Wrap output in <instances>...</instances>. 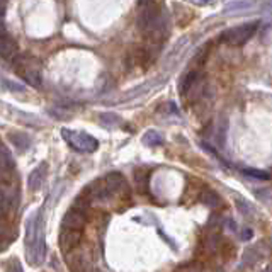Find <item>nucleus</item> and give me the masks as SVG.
<instances>
[{
	"mask_svg": "<svg viewBox=\"0 0 272 272\" xmlns=\"http://www.w3.org/2000/svg\"><path fill=\"white\" fill-rule=\"evenodd\" d=\"M5 231H7V221H5V216L0 214V237H2Z\"/></svg>",
	"mask_w": 272,
	"mask_h": 272,
	"instance_id": "26",
	"label": "nucleus"
},
{
	"mask_svg": "<svg viewBox=\"0 0 272 272\" xmlns=\"http://www.w3.org/2000/svg\"><path fill=\"white\" fill-rule=\"evenodd\" d=\"M243 258H245V264L254 265L255 262H257V258H258L257 250H255V248H247V250H245V254H243Z\"/></svg>",
	"mask_w": 272,
	"mask_h": 272,
	"instance_id": "22",
	"label": "nucleus"
},
{
	"mask_svg": "<svg viewBox=\"0 0 272 272\" xmlns=\"http://www.w3.org/2000/svg\"><path fill=\"white\" fill-rule=\"evenodd\" d=\"M258 26H260V22L255 21V22H247V24L237 26V28H231L221 34V41L231 46H242L254 38Z\"/></svg>",
	"mask_w": 272,
	"mask_h": 272,
	"instance_id": "4",
	"label": "nucleus"
},
{
	"mask_svg": "<svg viewBox=\"0 0 272 272\" xmlns=\"http://www.w3.org/2000/svg\"><path fill=\"white\" fill-rule=\"evenodd\" d=\"M82 240V231L78 230H63L60 235V247H61L63 254H68L74 250Z\"/></svg>",
	"mask_w": 272,
	"mask_h": 272,
	"instance_id": "8",
	"label": "nucleus"
},
{
	"mask_svg": "<svg viewBox=\"0 0 272 272\" xmlns=\"http://www.w3.org/2000/svg\"><path fill=\"white\" fill-rule=\"evenodd\" d=\"M136 24H138L140 31L148 32L150 36H164V14L160 11V5L151 4V2L140 4Z\"/></svg>",
	"mask_w": 272,
	"mask_h": 272,
	"instance_id": "2",
	"label": "nucleus"
},
{
	"mask_svg": "<svg viewBox=\"0 0 272 272\" xmlns=\"http://www.w3.org/2000/svg\"><path fill=\"white\" fill-rule=\"evenodd\" d=\"M0 174H2V170H0Z\"/></svg>",
	"mask_w": 272,
	"mask_h": 272,
	"instance_id": "32",
	"label": "nucleus"
},
{
	"mask_svg": "<svg viewBox=\"0 0 272 272\" xmlns=\"http://www.w3.org/2000/svg\"><path fill=\"white\" fill-rule=\"evenodd\" d=\"M92 272H102V271H92Z\"/></svg>",
	"mask_w": 272,
	"mask_h": 272,
	"instance_id": "31",
	"label": "nucleus"
},
{
	"mask_svg": "<svg viewBox=\"0 0 272 272\" xmlns=\"http://www.w3.org/2000/svg\"><path fill=\"white\" fill-rule=\"evenodd\" d=\"M5 7H7V5H5L4 2H0V19H4V14H5Z\"/></svg>",
	"mask_w": 272,
	"mask_h": 272,
	"instance_id": "29",
	"label": "nucleus"
},
{
	"mask_svg": "<svg viewBox=\"0 0 272 272\" xmlns=\"http://www.w3.org/2000/svg\"><path fill=\"white\" fill-rule=\"evenodd\" d=\"M4 85L9 89V91H12V92H24V91H26V87H24V85H21V84H15V82L7 80V78H5V80H4Z\"/></svg>",
	"mask_w": 272,
	"mask_h": 272,
	"instance_id": "23",
	"label": "nucleus"
},
{
	"mask_svg": "<svg viewBox=\"0 0 272 272\" xmlns=\"http://www.w3.org/2000/svg\"><path fill=\"white\" fill-rule=\"evenodd\" d=\"M68 262L72 264L75 272H84L89 269V260L84 257V255H75L74 258H68Z\"/></svg>",
	"mask_w": 272,
	"mask_h": 272,
	"instance_id": "19",
	"label": "nucleus"
},
{
	"mask_svg": "<svg viewBox=\"0 0 272 272\" xmlns=\"http://www.w3.org/2000/svg\"><path fill=\"white\" fill-rule=\"evenodd\" d=\"M19 202V189L17 184L12 181H0V214L5 216L14 211Z\"/></svg>",
	"mask_w": 272,
	"mask_h": 272,
	"instance_id": "5",
	"label": "nucleus"
},
{
	"mask_svg": "<svg viewBox=\"0 0 272 272\" xmlns=\"http://www.w3.org/2000/svg\"><path fill=\"white\" fill-rule=\"evenodd\" d=\"M26 254L31 265H39L46 255L43 208L36 210L26 221Z\"/></svg>",
	"mask_w": 272,
	"mask_h": 272,
	"instance_id": "1",
	"label": "nucleus"
},
{
	"mask_svg": "<svg viewBox=\"0 0 272 272\" xmlns=\"http://www.w3.org/2000/svg\"><path fill=\"white\" fill-rule=\"evenodd\" d=\"M17 51H19V46L14 39L9 38V36L0 38V58L11 60L17 55Z\"/></svg>",
	"mask_w": 272,
	"mask_h": 272,
	"instance_id": "11",
	"label": "nucleus"
},
{
	"mask_svg": "<svg viewBox=\"0 0 272 272\" xmlns=\"http://www.w3.org/2000/svg\"><path fill=\"white\" fill-rule=\"evenodd\" d=\"M242 172H243L245 175H248V177L252 179H260V181H269V174L264 170H258V168H242Z\"/></svg>",
	"mask_w": 272,
	"mask_h": 272,
	"instance_id": "20",
	"label": "nucleus"
},
{
	"mask_svg": "<svg viewBox=\"0 0 272 272\" xmlns=\"http://www.w3.org/2000/svg\"><path fill=\"white\" fill-rule=\"evenodd\" d=\"M238 210H240V213L242 214H245V216H254L255 214V210H254V206H252L250 202H247V201H238Z\"/></svg>",
	"mask_w": 272,
	"mask_h": 272,
	"instance_id": "21",
	"label": "nucleus"
},
{
	"mask_svg": "<svg viewBox=\"0 0 272 272\" xmlns=\"http://www.w3.org/2000/svg\"><path fill=\"white\" fill-rule=\"evenodd\" d=\"M4 36H7V29H5L4 19H0V38H4Z\"/></svg>",
	"mask_w": 272,
	"mask_h": 272,
	"instance_id": "27",
	"label": "nucleus"
},
{
	"mask_svg": "<svg viewBox=\"0 0 272 272\" xmlns=\"http://www.w3.org/2000/svg\"><path fill=\"white\" fill-rule=\"evenodd\" d=\"M11 141L21 151H24L29 147V138L26 135H22V133H11Z\"/></svg>",
	"mask_w": 272,
	"mask_h": 272,
	"instance_id": "18",
	"label": "nucleus"
},
{
	"mask_svg": "<svg viewBox=\"0 0 272 272\" xmlns=\"http://www.w3.org/2000/svg\"><path fill=\"white\" fill-rule=\"evenodd\" d=\"M99 119H101L102 126H106V128H116V126L121 124V118L114 112H102Z\"/></svg>",
	"mask_w": 272,
	"mask_h": 272,
	"instance_id": "17",
	"label": "nucleus"
},
{
	"mask_svg": "<svg viewBox=\"0 0 272 272\" xmlns=\"http://www.w3.org/2000/svg\"><path fill=\"white\" fill-rule=\"evenodd\" d=\"M7 272H22V267L21 264H19V260H11L9 262V267H7Z\"/></svg>",
	"mask_w": 272,
	"mask_h": 272,
	"instance_id": "24",
	"label": "nucleus"
},
{
	"mask_svg": "<svg viewBox=\"0 0 272 272\" xmlns=\"http://www.w3.org/2000/svg\"><path fill=\"white\" fill-rule=\"evenodd\" d=\"M264 272H271V267H269V265H267V267H265V271Z\"/></svg>",
	"mask_w": 272,
	"mask_h": 272,
	"instance_id": "30",
	"label": "nucleus"
},
{
	"mask_svg": "<svg viewBox=\"0 0 272 272\" xmlns=\"http://www.w3.org/2000/svg\"><path fill=\"white\" fill-rule=\"evenodd\" d=\"M143 143L147 147H160V145H164V136L158 131H155V129H150V131L145 133Z\"/></svg>",
	"mask_w": 272,
	"mask_h": 272,
	"instance_id": "15",
	"label": "nucleus"
},
{
	"mask_svg": "<svg viewBox=\"0 0 272 272\" xmlns=\"http://www.w3.org/2000/svg\"><path fill=\"white\" fill-rule=\"evenodd\" d=\"M19 74H21V77L24 78L31 87H34V89L41 87V82H43L41 75H39V72L36 70V68H29V66H26L24 70H19Z\"/></svg>",
	"mask_w": 272,
	"mask_h": 272,
	"instance_id": "12",
	"label": "nucleus"
},
{
	"mask_svg": "<svg viewBox=\"0 0 272 272\" xmlns=\"http://www.w3.org/2000/svg\"><path fill=\"white\" fill-rule=\"evenodd\" d=\"M252 237H254V231H252L250 228H243V230H242V240L243 242L252 240Z\"/></svg>",
	"mask_w": 272,
	"mask_h": 272,
	"instance_id": "25",
	"label": "nucleus"
},
{
	"mask_svg": "<svg viewBox=\"0 0 272 272\" xmlns=\"http://www.w3.org/2000/svg\"><path fill=\"white\" fill-rule=\"evenodd\" d=\"M102 184H104V187L109 196L119 194L122 189H126V181L119 172H111V174H107L104 179H102Z\"/></svg>",
	"mask_w": 272,
	"mask_h": 272,
	"instance_id": "7",
	"label": "nucleus"
},
{
	"mask_svg": "<svg viewBox=\"0 0 272 272\" xmlns=\"http://www.w3.org/2000/svg\"><path fill=\"white\" fill-rule=\"evenodd\" d=\"M46 172H48V165L43 162V164H39L38 167H36L34 170L29 174V177H28V187H29V191L36 192L39 187H41L43 181H45V177H46Z\"/></svg>",
	"mask_w": 272,
	"mask_h": 272,
	"instance_id": "9",
	"label": "nucleus"
},
{
	"mask_svg": "<svg viewBox=\"0 0 272 272\" xmlns=\"http://www.w3.org/2000/svg\"><path fill=\"white\" fill-rule=\"evenodd\" d=\"M199 78H201V74H199L197 70L187 72V74H185L184 77L181 78V82H179V94H181V95H187L189 92L192 91V87L197 84Z\"/></svg>",
	"mask_w": 272,
	"mask_h": 272,
	"instance_id": "10",
	"label": "nucleus"
},
{
	"mask_svg": "<svg viewBox=\"0 0 272 272\" xmlns=\"http://www.w3.org/2000/svg\"><path fill=\"white\" fill-rule=\"evenodd\" d=\"M199 199H201V202L204 204V206H210V208H218L221 204L220 196H218L213 189H204Z\"/></svg>",
	"mask_w": 272,
	"mask_h": 272,
	"instance_id": "14",
	"label": "nucleus"
},
{
	"mask_svg": "<svg viewBox=\"0 0 272 272\" xmlns=\"http://www.w3.org/2000/svg\"><path fill=\"white\" fill-rule=\"evenodd\" d=\"M227 227H228V230H231V231L237 230V223H235V221H231V220H227Z\"/></svg>",
	"mask_w": 272,
	"mask_h": 272,
	"instance_id": "28",
	"label": "nucleus"
},
{
	"mask_svg": "<svg viewBox=\"0 0 272 272\" xmlns=\"http://www.w3.org/2000/svg\"><path fill=\"white\" fill-rule=\"evenodd\" d=\"M63 230H78L80 231L82 228L85 227V213L80 210H68L63 216Z\"/></svg>",
	"mask_w": 272,
	"mask_h": 272,
	"instance_id": "6",
	"label": "nucleus"
},
{
	"mask_svg": "<svg viewBox=\"0 0 272 272\" xmlns=\"http://www.w3.org/2000/svg\"><path fill=\"white\" fill-rule=\"evenodd\" d=\"M14 168H15V164H14V158H12L11 151H9L4 145H0V170L12 172Z\"/></svg>",
	"mask_w": 272,
	"mask_h": 272,
	"instance_id": "13",
	"label": "nucleus"
},
{
	"mask_svg": "<svg viewBox=\"0 0 272 272\" xmlns=\"http://www.w3.org/2000/svg\"><path fill=\"white\" fill-rule=\"evenodd\" d=\"M61 136H63V140L70 145L74 150L80 151V153H94V151L99 148V141L95 140L94 136L89 135V133L63 128Z\"/></svg>",
	"mask_w": 272,
	"mask_h": 272,
	"instance_id": "3",
	"label": "nucleus"
},
{
	"mask_svg": "<svg viewBox=\"0 0 272 272\" xmlns=\"http://www.w3.org/2000/svg\"><path fill=\"white\" fill-rule=\"evenodd\" d=\"M254 7V2H228L227 5H225V14H230V12H233V14H237V12L240 11H248V9Z\"/></svg>",
	"mask_w": 272,
	"mask_h": 272,
	"instance_id": "16",
	"label": "nucleus"
}]
</instances>
